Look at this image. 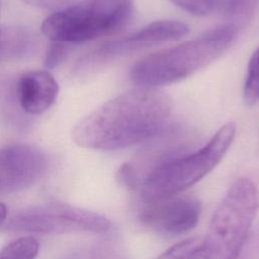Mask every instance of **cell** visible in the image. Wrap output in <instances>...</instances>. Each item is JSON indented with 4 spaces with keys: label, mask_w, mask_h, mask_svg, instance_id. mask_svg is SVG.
<instances>
[{
    "label": "cell",
    "mask_w": 259,
    "mask_h": 259,
    "mask_svg": "<svg viewBox=\"0 0 259 259\" xmlns=\"http://www.w3.org/2000/svg\"><path fill=\"white\" fill-rule=\"evenodd\" d=\"M172 99L158 89L140 88L120 94L80 119L73 128L82 148L114 151L145 143L159 134L172 112Z\"/></svg>",
    "instance_id": "1"
},
{
    "label": "cell",
    "mask_w": 259,
    "mask_h": 259,
    "mask_svg": "<svg viewBox=\"0 0 259 259\" xmlns=\"http://www.w3.org/2000/svg\"><path fill=\"white\" fill-rule=\"evenodd\" d=\"M239 30L228 23L200 36L148 55L135 63L130 79L140 88H153L179 82L207 67L234 42Z\"/></svg>",
    "instance_id": "2"
},
{
    "label": "cell",
    "mask_w": 259,
    "mask_h": 259,
    "mask_svg": "<svg viewBox=\"0 0 259 259\" xmlns=\"http://www.w3.org/2000/svg\"><path fill=\"white\" fill-rule=\"evenodd\" d=\"M237 132L236 123L223 124L201 148L171 159L151 170L142 180L145 202L177 195L207 175L224 158Z\"/></svg>",
    "instance_id": "3"
},
{
    "label": "cell",
    "mask_w": 259,
    "mask_h": 259,
    "mask_svg": "<svg viewBox=\"0 0 259 259\" xmlns=\"http://www.w3.org/2000/svg\"><path fill=\"white\" fill-rule=\"evenodd\" d=\"M259 209L256 185L237 179L214 210L204 242L203 259H237Z\"/></svg>",
    "instance_id": "4"
},
{
    "label": "cell",
    "mask_w": 259,
    "mask_h": 259,
    "mask_svg": "<svg viewBox=\"0 0 259 259\" xmlns=\"http://www.w3.org/2000/svg\"><path fill=\"white\" fill-rule=\"evenodd\" d=\"M133 0H82L45 19L42 33L53 41L77 44L109 35L133 14Z\"/></svg>",
    "instance_id": "5"
},
{
    "label": "cell",
    "mask_w": 259,
    "mask_h": 259,
    "mask_svg": "<svg viewBox=\"0 0 259 259\" xmlns=\"http://www.w3.org/2000/svg\"><path fill=\"white\" fill-rule=\"evenodd\" d=\"M110 227V221L104 215L65 203L31 206L15 213L7 224L9 231L40 235L74 232L103 234Z\"/></svg>",
    "instance_id": "6"
},
{
    "label": "cell",
    "mask_w": 259,
    "mask_h": 259,
    "mask_svg": "<svg viewBox=\"0 0 259 259\" xmlns=\"http://www.w3.org/2000/svg\"><path fill=\"white\" fill-rule=\"evenodd\" d=\"M188 32V25L181 21L170 19L153 21L124 36L100 45L82 59L78 70H94L151 46L179 39Z\"/></svg>",
    "instance_id": "7"
},
{
    "label": "cell",
    "mask_w": 259,
    "mask_h": 259,
    "mask_svg": "<svg viewBox=\"0 0 259 259\" xmlns=\"http://www.w3.org/2000/svg\"><path fill=\"white\" fill-rule=\"evenodd\" d=\"M200 212V202L195 197L177 194L145 202L138 218L146 228L173 237L191 231L197 225Z\"/></svg>",
    "instance_id": "8"
},
{
    "label": "cell",
    "mask_w": 259,
    "mask_h": 259,
    "mask_svg": "<svg viewBox=\"0 0 259 259\" xmlns=\"http://www.w3.org/2000/svg\"><path fill=\"white\" fill-rule=\"evenodd\" d=\"M48 161L37 148L17 144L0 149V195L24 190L45 175Z\"/></svg>",
    "instance_id": "9"
},
{
    "label": "cell",
    "mask_w": 259,
    "mask_h": 259,
    "mask_svg": "<svg viewBox=\"0 0 259 259\" xmlns=\"http://www.w3.org/2000/svg\"><path fill=\"white\" fill-rule=\"evenodd\" d=\"M58 93V82L47 70L27 72L17 83L19 104L30 114L38 115L47 111L55 103Z\"/></svg>",
    "instance_id": "10"
},
{
    "label": "cell",
    "mask_w": 259,
    "mask_h": 259,
    "mask_svg": "<svg viewBox=\"0 0 259 259\" xmlns=\"http://www.w3.org/2000/svg\"><path fill=\"white\" fill-rule=\"evenodd\" d=\"M33 46L31 34L23 27H7L0 31V59L15 60L24 57Z\"/></svg>",
    "instance_id": "11"
},
{
    "label": "cell",
    "mask_w": 259,
    "mask_h": 259,
    "mask_svg": "<svg viewBox=\"0 0 259 259\" xmlns=\"http://www.w3.org/2000/svg\"><path fill=\"white\" fill-rule=\"evenodd\" d=\"M258 4L259 0H227L226 23L235 26L240 31L253 18Z\"/></svg>",
    "instance_id": "12"
},
{
    "label": "cell",
    "mask_w": 259,
    "mask_h": 259,
    "mask_svg": "<svg viewBox=\"0 0 259 259\" xmlns=\"http://www.w3.org/2000/svg\"><path fill=\"white\" fill-rule=\"evenodd\" d=\"M204 242L201 237L185 239L164 251L156 259H203Z\"/></svg>",
    "instance_id": "13"
},
{
    "label": "cell",
    "mask_w": 259,
    "mask_h": 259,
    "mask_svg": "<svg viewBox=\"0 0 259 259\" xmlns=\"http://www.w3.org/2000/svg\"><path fill=\"white\" fill-rule=\"evenodd\" d=\"M38 242L32 237H20L0 250V259H34Z\"/></svg>",
    "instance_id": "14"
},
{
    "label": "cell",
    "mask_w": 259,
    "mask_h": 259,
    "mask_svg": "<svg viewBox=\"0 0 259 259\" xmlns=\"http://www.w3.org/2000/svg\"><path fill=\"white\" fill-rule=\"evenodd\" d=\"M243 97L247 105H255L259 101V47L252 54L245 77Z\"/></svg>",
    "instance_id": "15"
},
{
    "label": "cell",
    "mask_w": 259,
    "mask_h": 259,
    "mask_svg": "<svg viewBox=\"0 0 259 259\" xmlns=\"http://www.w3.org/2000/svg\"><path fill=\"white\" fill-rule=\"evenodd\" d=\"M174 5L194 15H208L222 5L223 0H169Z\"/></svg>",
    "instance_id": "16"
},
{
    "label": "cell",
    "mask_w": 259,
    "mask_h": 259,
    "mask_svg": "<svg viewBox=\"0 0 259 259\" xmlns=\"http://www.w3.org/2000/svg\"><path fill=\"white\" fill-rule=\"evenodd\" d=\"M116 181L120 186L128 190H135L137 188H140L141 185L139 177L128 163H124L118 168L116 172Z\"/></svg>",
    "instance_id": "17"
},
{
    "label": "cell",
    "mask_w": 259,
    "mask_h": 259,
    "mask_svg": "<svg viewBox=\"0 0 259 259\" xmlns=\"http://www.w3.org/2000/svg\"><path fill=\"white\" fill-rule=\"evenodd\" d=\"M68 53L67 46L63 42H56L53 41V44L50 46L46 58H45V67L47 69H54L57 67L63 60L66 58V55Z\"/></svg>",
    "instance_id": "18"
},
{
    "label": "cell",
    "mask_w": 259,
    "mask_h": 259,
    "mask_svg": "<svg viewBox=\"0 0 259 259\" xmlns=\"http://www.w3.org/2000/svg\"><path fill=\"white\" fill-rule=\"evenodd\" d=\"M237 259H259V226L249 234Z\"/></svg>",
    "instance_id": "19"
},
{
    "label": "cell",
    "mask_w": 259,
    "mask_h": 259,
    "mask_svg": "<svg viewBox=\"0 0 259 259\" xmlns=\"http://www.w3.org/2000/svg\"><path fill=\"white\" fill-rule=\"evenodd\" d=\"M23 3L40 9H62L71 0H21Z\"/></svg>",
    "instance_id": "20"
},
{
    "label": "cell",
    "mask_w": 259,
    "mask_h": 259,
    "mask_svg": "<svg viewBox=\"0 0 259 259\" xmlns=\"http://www.w3.org/2000/svg\"><path fill=\"white\" fill-rule=\"evenodd\" d=\"M7 215V207L5 204L0 203V226L3 224Z\"/></svg>",
    "instance_id": "21"
},
{
    "label": "cell",
    "mask_w": 259,
    "mask_h": 259,
    "mask_svg": "<svg viewBox=\"0 0 259 259\" xmlns=\"http://www.w3.org/2000/svg\"><path fill=\"white\" fill-rule=\"evenodd\" d=\"M0 31H1V28H0Z\"/></svg>",
    "instance_id": "22"
}]
</instances>
